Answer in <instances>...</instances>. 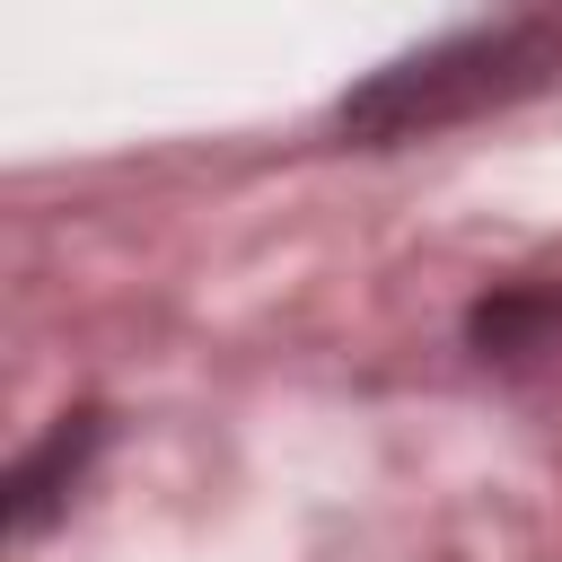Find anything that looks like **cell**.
I'll use <instances>...</instances> for the list:
<instances>
[{
  "mask_svg": "<svg viewBox=\"0 0 562 562\" xmlns=\"http://www.w3.org/2000/svg\"><path fill=\"white\" fill-rule=\"evenodd\" d=\"M553 79H562V0H527V9H501L483 26H457L439 44L378 61L334 105V132L360 149H404V140H439L457 123H483Z\"/></svg>",
  "mask_w": 562,
  "mask_h": 562,
  "instance_id": "obj_1",
  "label": "cell"
},
{
  "mask_svg": "<svg viewBox=\"0 0 562 562\" xmlns=\"http://www.w3.org/2000/svg\"><path fill=\"white\" fill-rule=\"evenodd\" d=\"M88 448H97V413H61V422L44 430V448H26V457L9 465V527H18V536H35V527L53 518V501L79 483Z\"/></svg>",
  "mask_w": 562,
  "mask_h": 562,
  "instance_id": "obj_2",
  "label": "cell"
}]
</instances>
